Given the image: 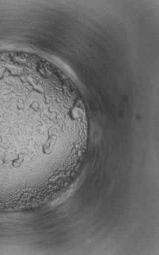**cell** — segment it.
<instances>
[{"mask_svg":"<svg viewBox=\"0 0 159 255\" xmlns=\"http://www.w3.org/2000/svg\"><path fill=\"white\" fill-rule=\"evenodd\" d=\"M46 92L38 80L0 81V178L4 182L42 181L48 155L77 133L69 114L50 110Z\"/></svg>","mask_w":159,"mask_h":255,"instance_id":"6da1fadb","label":"cell"}]
</instances>
